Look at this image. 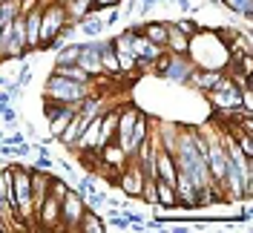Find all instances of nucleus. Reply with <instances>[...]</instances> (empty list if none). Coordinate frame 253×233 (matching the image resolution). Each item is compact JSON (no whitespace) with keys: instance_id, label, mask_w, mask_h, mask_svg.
I'll list each match as a JSON object with an SVG mask.
<instances>
[{"instance_id":"obj_23","label":"nucleus","mask_w":253,"mask_h":233,"mask_svg":"<svg viewBox=\"0 0 253 233\" xmlns=\"http://www.w3.org/2000/svg\"><path fill=\"white\" fill-rule=\"evenodd\" d=\"M104 222H107V231H129V228H132V225H129V219H126L118 207H112L110 216L104 219Z\"/></svg>"},{"instance_id":"obj_20","label":"nucleus","mask_w":253,"mask_h":233,"mask_svg":"<svg viewBox=\"0 0 253 233\" xmlns=\"http://www.w3.org/2000/svg\"><path fill=\"white\" fill-rule=\"evenodd\" d=\"M52 72L61 78H72V81H81V84H92V75L89 72H84L78 63H55L52 66Z\"/></svg>"},{"instance_id":"obj_33","label":"nucleus","mask_w":253,"mask_h":233,"mask_svg":"<svg viewBox=\"0 0 253 233\" xmlns=\"http://www.w3.org/2000/svg\"><path fill=\"white\" fill-rule=\"evenodd\" d=\"M138 3H141V6H150V9H153V6H158V3H161V0H138Z\"/></svg>"},{"instance_id":"obj_28","label":"nucleus","mask_w":253,"mask_h":233,"mask_svg":"<svg viewBox=\"0 0 253 233\" xmlns=\"http://www.w3.org/2000/svg\"><path fill=\"white\" fill-rule=\"evenodd\" d=\"M26 139V133H12V136H3V144H12V147H17V144H23Z\"/></svg>"},{"instance_id":"obj_1","label":"nucleus","mask_w":253,"mask_h":233,"mask_svg":"<svg viewBox=\"0 0 253 233\" xmlns=\"http://www.w3.org/2000/svg\"><path fill=\"white\" fill-rule=\"evenodd\" d=\"M95 87L92 84H81V81H72V78H61L52 75L46 78L43 84V98H55V101H63V104H78L84 95H89Z\"/></svg>"},{"instance_id":"obj_11","label":"nucleus","mask_w":253,"mask_h":233,"mask_svg":"<svg viewBox=\"0 0 253 233\" xmlns=\"http://www.w3.org/2000/svg\"><path fill=\"white\" fill-rule=\"evenodd\" d=\"M75 63H78L84 72H89L92 78L104 75V72H101V58H98V44H95V38H89L86 44H81V55H78Z\"/></svg>"},{"instance_id":"obj_12","label":"nucleus","mask_w":253,"mask_h":233,"mask_svg":"<svg viewBox=\"0 0 253 233\" xmlns=\"http://www.w3.org/2000/svg\"><path fill=\"white\" fill-rule=\"evenodd\" d=\"M150 133H153V118H150L147 112H141V109H138L135 124H132V133H129V147H126V153H129V155L135 153V150H138V144L150 139Z\"/></svg>"},{"instance_id":"obj_34","label":"nucleus","mask_w":253,"mask_h":233,"mask_svg":"<svg viewBox=\"0 0 253 233\" xmlns=\"http://www.w3.org/2000/svg\"><path fill=\"white\" fill-rule=\"evenodd\" d=\"M9 84H12V81H9V78H6L3 72H0V87H9Z\"/></svg>"},{"instance_id":"obj_30","label":"nucleus","mask_w":253,"mask_h":233,"mask_svg":"<svg viewBox=\"0 0 253 233\" xmlns=\"http://www.w3.org/2000/svg\"><path fill=\"white\" fill-rule=\"evenodd\" d=\"M173 3L178 6V9H181V12H184V15H193V12H199V9H196L190 0H173Z\"/></svg>"},{"instance_id":"obj_19","label":"nucleus","mask_w":253,"mask_h":233,"mask_svg":"<svg viewBox=\"0 0 253 233\" xmlns=\"http://www.w3.org/2000/svg\"><path fill=\"white\" fill-rule=\"evenodd\" d=\"M78 233H107V222L98 216V210H84V216L78 222Z\"/></svg>"},{"instance_id":"obj_36","label":"nucleus","mask_w":253,"mask_h":233,"mask_svg":"<svg viewBox=\"0 0 253 233\" xmlns=\"http://www.w3.org/2000/svg\"><path fill=\"white\" fill-rule=\"evenodd\" d=\"M0 3H6V0H0Z\"/></svg>"},{"instance_id":"obj_32","label":"nucleus","mask_w":253,"mask_h":233,"mask_svg":"<svg viewBox=\"0 0 253 233\" xmlns=\"http://www.w3.org/2000/svg\"><path fill=\"white\" fill-rule=\"evenodd\" d=\"M0 104H12V95L6 93V90H0Z\"/></svg>"},{"instance_id":"obj_9","label":"nucleus","mask_w":253,"mask_h":233,"mask_svg":"<svg viewBox=\"0 0 253 233\" xmlns=\"http://www.w3.org/2000/svg\"><path fill=\"white\" fill-rule=\"evenodd\" d=\"M135 115H138V107H132V104L118 107V130H115V141H118L124 150L129 147V133H132V124H135Z\"/></svg>"},{"instance_id":"obj_22","label":"nucleus","mask_w":253,"mask_h":233,"mask_svg":"<svg viewBox=\"0 0 253 233\" xmlns=\"http://www.w3.org/2000/svg\"><path fill=\"white\" fill-rule=\"evenodd\" d=\"M81 55V44H63L58 52H55V63H75Z\"/></svg>"},{"instance_id":"obj_31","label":"nucleus","mask_w":253,"mask_h":233,"mask_svg":"<svg viewBox=\"0 0 253 233\" xmlns=\"http://www.w3.org/2000/svg\"><path fill=\"white\" fill-rule=\"evenodd\" d=\"M135 9H138V0H126L121 15H124V17H135Z\"/></svg>"},{"instance_id":"obj_14","label":"nucleus","mask_w":253,"mask_h":233,"mask_svg":"<svg viewBox=\"0 0 253 233\" xmlns=\"http://www.w3.org/2000/svg\"><path fill=\"white\" fill-rule=\"evenodd\" d=\"M101 164H107V167H115V170H121L126 161H129V155L126 150L118 144V141H107V144H101Z\"/></svg>"},{"instance_id":"obj_13","label":"nucleus","mask_w":253,"mask_h":233,"mask_svg":"<svg viewBox=\"0 0 253 233\" xmlns=\"http://www.w3.org/2000/svg\"><path fill=\"white\" fill-rule=\"evenodd\" d=\"M23 26H26V47L38 52V47H41V6H32L29 12H23Z\"/></svg>"},{"instance_id":"obj_4","label":"nucleus","mask_w":253,"mask_h":233,"mask_svg":"<svg viewBox=\"0 0 253 233\" xmlns=\"http://www.w3.org/2000/svg\"><path fill=\"white\" fill-rule=\"evenodd\" d=\"M118 190L124 193V199H141V187H144V173L138 170V164L129 158L124 167L118 170Z\"/></svg>"},{"instance_id":"obj_24","label":"nucleus","mask_w":253,"mask_h":233,"mask_svg":"<svg viewBox=\"0 0 253 233\" xmlns=\"http://www.w3.org/2000/svg\"><path fill=\"white\" fill-rule=\"evenodd\" d=\"M84 202H86V207H89V210H101V207L107 204V193H104V190H95V187H92V190L84 196Z\"/></svg>"},{"instance_id":"obj_21","label":"nucleus","mask_w":253,"mask_h":233,"mask_svg":"<svg viewBox=\"0 0 253 233\" xmlns=\"http://www.w3.org/2000/svg\"><path fill=\"white\" fill-rule=\"evenodd\" d=\"M63 9H66V17H69V20H75V23H78L84 15H89V12H92V0H69Z\"/></svg>"},{"instance_id":"obj_18","label":"nucleus","mask_w":253,"mask_h":233,"mask_svg":"<svg viewBox=\"0 0 253 233\" xmlns=\"http://www.w3.org/2000/svg\"><path fill=\"white\" fill-rule=\"evenodd\" d=\"M78 29L86 35V38H101L104 35V17H101V12H89V15H84L78 20Z\"/></svg>"},{"instance_id":"obj_2","label":"nucleus","mask_w":253,"mask_h":233,"mask_svg":"<svg viewBox=\"0 0 253 233\" xmlns=\"http://www.w3.org/2000/svg\"><path fill=\"white\" fill-rule=\"evenodd\" d=\"M207 95V101H210V107L216 109V112H224V115H230L233 109H242V98H239V84L233 81L230 75H224L210 90Z\"/></svg>"},{"instance_id":"obj_16","label":"nucleus","mask_w":253,"mask_h":233,"mask_svg":"<svg viewBox=\"0 0 253 233\" xmlns=\"http://www.w3.org/2000/svg\"><path fill=\"white\" fill-rule=\"evenodd\" d=\"M147 41H153L158 47H164V41H167V20H144L141 26H138Z\"/></svg>"},{"instance_id":"obj_35","label":"nucleus","mask_w":253,"mask_h":233,"mask_svg":"<svg viewBox=\"0 0 253 233\" xmlns=\"http://www.w3.org/2000/svg\"><path fill=\"white\" fill-rule=\"evenodd\" d=\"M55 3H61V6H66V3H69V0H55Z\"/></svg>"},{"instance_id":"obj_10","label":"nucleus","mask_w":253,"mask_h":233,"mask_svg":"<svg viewBox=\"0 0 253 233\" xmlns=\"http://www.w3.org/2000/svg\"><path fill=\"white\" fill-rule=\"evenodd\" d=\"M153 155H156V179H161V182H170V185H175L178 167H175L173 153H167V150H161L158 144H153Z\"/></svg>"},{"instance_id":"obj_27","label":"nucleus","mask_w":253,"mask_h":233,"mask_svg":"<svg viewBox=\"0 0 253 233\" xmlns=\"http://www.w3.org/2000/svg\"><path fill=\"white\" fill-rule=\"evenodd\" d=\"M112 6H121V0H92V12H107Z\"/></svg>"},{"instance_id":"obj_15","label":"nucleus","mask_w":253,"mask_h":233,"mask_svg":"<svg viewBox=\"0 0 253 233\" xmlns=\"http://www.w3.org/2000/svg\"><path fill=\"white\" fill-rule=\"evenodd\" d=\"M187 47H190V38L184 32H178L173 23L167 20V41H164V49L173 52V55H187Z\"/></svg>"},{"instance_id":"obj_29","label":"nucleus","mask_w":253,"mask_h":233,"mask_svg":"<svg viewBox=\"0 0 253 233\" xmlns=\"http://www.w3.org/2000/svg\"><path fill=\"white\" fill-rule=\"evenodd\" d=\"M29 81H32V66H29V63H26V66H23V69L17 72V84H23V87H26Z\"/></svg>"},{"instance_id":"obj_25","label":"nucleus","mask_w":253,"mask_h":233,"mask_svg":"<svg viewBox=\"0 0 253 233\" xmlns=\"http://www.w3.org/2000/svg\"><path fill=\"white\" fill-rule=\"evenodd\" d=\"M170 23H173V26H175V29H178V32H184L187 38H193L196 32L202 29V26H199V23H196L193 17H178V20H170Z\"/></svg>"},{"instance_id":"obj_3","label":"nucleus","mask_w":253,"mask_h":233,"mask_svg":"<svg viewBox=\"0 0 253 233\" xmlns=\"http://www.w3.org/2000/svg\"><path fill=\"white\" fill-rule=\"evenodd\" d=\"M84 210H86L84 196H81L75 187H69V193L61 199V228L78 233V222H81V216H84Z\"/></svg>"},{"instance_id":"obj_7","label":"nucleus","mask_w":253,"mask_h":233,"mask_svg":"<svg viewBox=\"0 0 253 233\" xmlns=\"http://www.w3.org/2000/svg\"><path fill=\"white\" fill-rule=\"evenodd\" d=\"M35 228H61V199L46 193V199L35 207Z\"/></svg>"},{"instance_id":"obj_8","label":"nucleus","mask_w":253,"mask_h":233,"mask_svg":"<svg viewBox=\"0 0 253 233\" xmlns=\"http://www.w3.org/2000/svg\"><path fill=\"white\" fill-rule=\"evenodd\" d=\"M224 75H227L224 69H202V66H193V72H190V78H187L184 87L196 90V93H210Z\"/></svg>"},{"instance_id":"obj_5","label":"nucleus","mask_w":253,"mask_h":233,"mask_svg":"<svg viewBox=\"0 0 253 233\" xmlns=\"http://www.w3.org/2000/svg\"><path fill=\"white\" fill-rule=\"evenodd\" d=\"M66 20H69V17H66V9H63L61 3L43 6V9H41V44H46L49 38H55Z\"/></svg>"},{"instance_id":"obj_26","label":"nucleus","mask_w":253,"mask_h":233,"mask_svg":"<svg viewBox=\"0 0 253 233\" xmlns=\"http://www.w3.org/2000/svg\"><path fill=\"white\" fill-rule=\"evenodd\" d=\"M124 20V15H121V9L118 6H112V9H107V17H104V26L107 29H112V26H118Z\"/></svg>"},{"instance_id":"obj_17","label":"nucleus","mask_w":253,"mask_h":233,"mask_svg":"<svg viewBox=\"0 0 253 233\" xmlns=\"http://www.w3.org/2000/svg\"><path fill=\"white\" fill-rule=\"evenodd\" d=\"M84 127H86V118H84V115H72V121H69V124L63 127V133L58 136V141H61V144L66 147V150H72Z\"/></svg>"},{"instance_id":"obj_6","label":"nucleus","mask_w":253,"mask_h":233,"mask_svg":"<svg viewBox=\"0 0 253 233\" xmlns=\"http://www.w3.org/2000/svg\"><path fill=\"white\" fill-rule=\"evenodd\" d=\"M190 72H193V61H190L187 55H173V52H167L164 72H161L164 81H170V84H175V87H184Z\"/></svg>"}]
</instances>
